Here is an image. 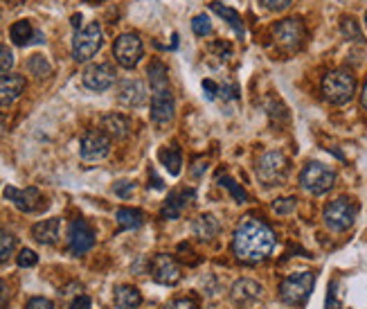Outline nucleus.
I'll use <instances>...</instances> for the list:
<instances>
[{"mask_svg": "<svg viewBox=\"0 0 367 309\" xmlns=\"http://www.w3.org/2000/svg\"><path fill=\"white\" fill-rule=\"evenodd\" d=\"M275 233L259 219L243 217L232 237V253L239 262L257 264L275 251Z\"/></svg>", "mask_w": 367, "mask_h": 309, "instance_id": "obj_1", "label": "nucleus"}, {"mask_svg": "<svg viewBox=\"0 0 367 309\" xmlns=\"http://www.w3.org/2000/svg\"><path fill=\"white\" fill-rule=\"evenodd\" d=\"M322 95L327 102L340 106V104H347L350 99L356 93V79L352 73L347 71H329L327 75L322 77Z\"/></svg>", "mask_w": 367, "mask_h": 309, "instance_id": "obj_2", "label": "nucleus"}, {"mask_svg": "<svg viewBox=\"0 0 367 309\" xmlns=\"http://www.w3.org/2000/svg\"><path fill=\"white\" fill-rule=\"evenodd\" d=\"M356 213H359V206H356L352 199L338 196L324 208V215H322L324 226H327L331 233H347L356 222Z\"/></svg>", "mask_w": 367, "mask_h": 309, "instance_id": "obj_3", "label": "nucleus"}, {"mask_svg": "<svg viewBox=\"0 0 367 309\" xmlns=\"http://www.w3.org/2000/svg\"><path fill=\"white\" fill-rule=\"evenodd\" d=\"M101 43H104V32H101L99 23H88L84 27H79L73 38L75 62H88V59H93L99 52Z\"/></svg>", "mask_w": 367, "mask_h": 309, "instance_id": "obj_4", "label": "nucleus"}, {"mask_svg": "<svg viewBox=\"0 0 367 309\" xmlns=\"http://www.w3.org/2000/svg\"><path fill=\"white\" fill-rule=\"evenodd\" d=\"M289 158L282 152H266L257 163V178L264 185H282L289 176Z\"/></svg>", "mask_w": 367, "mask_h": 309, "instance_id": "obj_5", "label": "nucleus"}, {"mask_svg": "<svg viewBox=\"0 0 367 309\" xmlns=\"http://www.w3.org/2000/svg\"><path fill=\"white\" fill-rule=\"evenodd\" d=\"M313 282H315V275L311 271H302V273H293L289 278H284L282 285H280L282 303H287V305H302L311 296Z\"/></svg>", "mask_w": 367, "mask_h": 309, "instance_id": "obj_6", "label": "nucleus"}, {"mask_svg": "<svg viewBox=\"0 0 367 309\" xmlns=\"http://www.w3.org/2000/svg\"><path fill=\"white\" fill-rule=\"evenodd\" d=\"M300 185L309 194H327L336 185V172L322 163H309L300 174Z\"/></svg>", "mask_w": 367, "mask_h": 309, "instance_id": "obj_7", "label": "nucleus"}, {"mask_svg": "<svg viewBox=\"0 0 367 309\" xmlns=\"http://www.w3.org/2000/svg\"><path fill=\"white\" fill-rule=\"evenodd\" d=\"M273 38L284 52H295V50L302 48L304 38H307V27H304L300 18H284V21L275 23Z\"/></svg>", "mask_w": 367, "mask_h": 309, "instance_id": "obj_8", "label": "nucleus"}, {"mask_svg": "<svg viewBox=\"0 0 367 309\" xmlns=\"http://www.w3.org/2000/svg\"><path fill=\"white\" fill-rule=\"evenodd\" d=\"M113 55L115 62L122 68H136L140 64V59L145 57V48H142V38L134 32L120 34L113 43Z\"/></svg>", "mask_w": 367, "mask_h": 309, "instance_id": "obj_9", "label": "nucleus"}, {"mask_svg": "<svg viewBox=\"0 0 367 309\" xmlns=\"http://www.w3.org/2000/svg\"><path fill=\"white\" fill-rule=\"evenodd\" d=\"M110 152V138L99 131V129H90V131L84 134L81 138V145H79V154L84 161H101V158H106Z\"/></svg>", "mask_w": 367, "mask_h": 309, "instance_id": "obj_10", "label": "nucleus"}, {"mask_svg": "<svg viewBox=\"0 0 367 309\" xmlns=\"http://www.w3.org/2000/svg\"><path fill=\"white\" fill-rule=\"evenodd\" d=\"M5 199H9L20 213H41L43 208L48 206L45 203V196L41 194L36 187H25V190H18V187H5Z\"/></svg>", "mask_w": 367, "mask_h": 309, "instance_id": "obj_11", "label": "nucleus"}, {"mask_svg": "<svg viewBox=\"0 0 367 309\" xmlns=\"http://www.w3.org/2000/svg\"><path fill=\"white\" fill-rule=\"evenodd\" d=\"M95 246V231L86 219H75L68 228V248L73 255H84Z\"/></svg>", "mask_w": 367, "mask_h": 309, "instance_id": "obj_12", "label": "nucleus"}, {"mask_svg": "<svg viewBox=\"0 0 367 309\" xmlns=\"http://www.w3.org/2000/svg\"><path fill=\"white\" fill-rule=\"evenodd\" d=\"M81 79H84L86 88H90V91H95V93H101V91H108V88L115 84L117 73L110 64L101 62V64L88 66L84 75H81Z\"/></svg>", "mask_w": 367, "mask_h": 309, "instance_id": "obj_13", "label": "nucleus"}, {"mask_svg": "<svg viewBox=\"0 0 367 309\" xmlns=\"http://www.w3.org/2000/svg\"><path fill=\"white\" fill-rule=\"evenodd\" d=\"M151 278H154L158 285H167L169 287V285L180 282L182 268L171 255L160 253V255L154 257V260H151Z\"/></svg>", "mask_w": 367, "mask_h": 309, "instance_id": "obj_14", "label": "nucleus"}, {"mask_svg": "<svg viewBox=\"0 0 367 309\" xmlns=\"http://www.w3.org/2000/svg\"><path fill=\"white\" fill-rule=\"evenodd\" d=\"M174 113H176V102H174L171 88L154 91V97H151V120H154L158 127H165L174 120Z\"/></svg>", "mask_w": 367, "mask_h": 309, "instance_id": "obj_15", "label": "nucleus"}, {"mask_svg": "<svg viewBox=\"0 0 367 309\" xmlns=\"http://www.w3.org/2000/svg\"><path fill=\"white\" fill-rule=\"evenodd\" d=\"M117 99L122 106H129V108L142 106L147 102V88L142 82H138V79H127V82H122L117 88Z\"/></svg>", "mask_w": 367, "mask_h": 309, "instance_id": "obj_16", "label": "nucleus"}, {"mask_svg": "<svg viewBox=\"0 0 367 309\" xmlns=\"http://www.w3.org/2000/svg\"><path fill=\"white\" fill-rule=\"evenodd\" d=\"M261 285L259 282H254L250 280V278H241V280H237L232 285V301L237 303V305H252V303H257L259 298H261Z\"/></svg>", "mask_w": 367, "mask_h": 309, "instance_id": "obj_17", "label": "nucleus"}, {"mask_svg": "<svg viewBox=\"0 0 367 309\" xmlns=\"http://www.w3.org/2000/svg\"><path fill=\"white\" fill-rule=\"evenodd\" d=\"M25 77L23 75H3L0 77V106H9L23 95Z\"/></svg>", "mask_w": 367, "mask_h": 309, "instance_id": "obj_18", "label": "nucleus"}, {"mask_svg": "<svg viewBox=\"0 0 367 309\" xmlns=\"http://www.w3.org/2000/svg\"><path fill=\"white\" fill-rule=\"evenodd\" d=\"M194 196H196L194 190H178L174 194H169L165 206H162V210H160L162 219H178L182 215V210L189 206V201H194Z\"/></svg>", "mask_w": 367, "mask_h": 309, "instance_id": "obj_19", "label": "nucleus"}, {"mask_svg": "<svg viewBox=\"0 0 367 309\" xmlns=\"http://www.w3.org/2000/svg\"><path fill=\"white\" fill-rule=\"evenodd\" d=\"M131 129H134V124H131V120L127 115L122 113H108L101 117V131H104L108 138H127L131 134Z\"/></svg>", "mask_w": 367, "mask_h": 309, "instance_id": "obj_20", "label": "nucleus"}, {"mask_svg": "<svg viewBox=\"0 0 367 309\" xmlns=\"http://www.w3.org/2000/svg\"><path fill=\"white\" fill-rule=\"evenodd\" d=\"M59 228H61V222L55 217V219H45V222H38L34 224L32 228V237L36 239L38 244H57V239H59Z\"/></svg>", "mask_w": 367, "mask_h": 309, "instance_id": "obj_21", "label": "nucleus"}, {"mask_svg": "<svg viewBox=\"0 0 367 309\" xmlns=\"http://www.w3.org/2000/svg\"><path fill=\"white\" fill-rule=\"evenodd\" d=\"M192 231H194V235L201 239V242H212V239L219 235L221 226H219L217 217H214V215H201L196 222H194Z\"/></svg>", "mask_w": 367, "mask_h": 309, "instance_id": "obj_22", "label": "nucleus"}, {"mask_svg": "<svg viewBox=\"0 0 367 309\" xmlns=\"http://www.w3.org/2000/svg\"><path fill=\"white\" fill-rule=\"evenodd\" d=\"M34 36H38V34H36L34 25L29 23V21H16L12 27H9V38H12L14 45L25 48V45L32 43Z\"/></svg>", "mask_w": 367, "mask_h": 309, "instance_id": "obj_23", "label": "nucleus"}, {"mask_svg": "<svg viewBox=\"0 0 367 309\" xmlns=\"http://www.w3.org/2000/svg\"><path fill=\"white\" fill-rule=\"evenodd\" d=\"M140 303H142V296L136 287L122 285L115 289V307L117 309H138Z\"/></svg>", "mask_w": 367, "mask_h": 309, "instance_id": "obj_24", "label": "nucleus"}, {"mask_svg": "<svg viewBox=\"0 0 367 309\" xmlns=\"http://www.w3.org/2000/svg\"><path fill=\"white\" fill-rule=\"evenodd\" d=\"M158 158H160V163L167 167V172L171 176H178L180 174V167H182V154H180V149L176 145H171V147H162L160 152H158Z\"/></svg>", "mask_w": 367, "mask_h": 309, "instance_id": "obj_25", "label": "nucleus"}, {"mask_svg": "<svg viewBox=\"0 0 367 309\" xmlns=\"http://www.w3.org/2000/svg\"><path fill=\"white\" fill-rule=\"evenodd\" d=\"M115 217L122 231H136V228H140L142 222H145V215L136 210V208H120Z\"/></svg>", "mask_w": 367, "mask_h": 309, "instance_id": "obj_26", "label": "nucleus"}, {"mask_svg": "<svg viewBox=\"0 0 367 309\" xmlns=\"http://www.w3.org/2000/svg\"><path fill=\"white\" fill-rule=\"evenodd\" d=\"M149 82H151V91H160V88H169V77H167V68L162 62H154L149 66Z\"/></svg>", "mask_w": 367, "mask_h": 309, "instance_id": "obj_27", "label": "nucleus"}, {"mask_svg": "<svg viewBox=\"0 0 367 309\" xmlns=\"http://www.w3.org/2000/svg\"><path fill=\"white\" fill-rule=\"evenodd\" d=\"M212 9L217 12L219 16H223L226 21L234 27V32H237L239 36H243V25H241V18H239V14L234 12V9H230V7H223L221 3H214L212 5Z\"/></svg>", "mask_w": 367, "mask_h": 309, "instance_id": "obj_28", "label": "nucleus"}, {"mask_svg": "<svg viewBox=\"0 0 367 309\" xmlns=\"http://www.w3.org/2000/svg\"><path fill=\"white\" fill-rule=\"evenodd\" d=\"M14 248H16V237L7 231H0V264L14 255Z\"/></svg>", "mask_w": 367, "mask_h": 309, "instance_id": "obj_29", "label": "nucleus"}, {"mask_svg": "<svg viewBox=\"0 0 367 309\" xmlns=\"http://www.w3.org/2000/svg\"><path fill=\"white\" fill-rule=\"evenodd\" d=\"M27 71L32 73L34 77H48L50 75V64H48V59L45 57H41V55H34V57H29V62H27Z\"/></svg>", "mask_w": 367, "mask_h": 309, "instance_id": "obj_30", "label": "nucleus"}, {"mask_svg": "<svg viewBox=\"0 0 367 309\" xmlns=\"http://www.w3.org/2000/svg\"><path fill=\"white\" fill-rule=\"evenodd\" d=\"M340 32H343L345 38H350V41H361V38H363V32H361L359 23H356L354 18H350V16H345L340 21Z\"/></svg>", "mask_w": 367, "mask_h": 309, "instance_id": "obj_31", "label": "nucleus"}, {"mask_svg": "<svg viewBox=\"0 0 367 309\" xmlns=\"http://www.w3.org/2000/svg\"><path fill=\"white\" fill-rule=\"evenodd\" d=\"M192 32L196 36H208L212 32V23L208 14H199L192 18Z\"/></svg>", "mask_w": 367, "mask_h": 309, "instance_id": "obj_32", "label": "nucleus"}, {"mask_svg": "<svg viewBox=\"0 0 367 309\" xmlns=\"http://www.w3.org/2000/svg\"><path fill=\"white\" fill-rule=\"evenodd\" d=\"M221 185L226 187V190L232 194V199H234V201H237V203H243V201H246V199H248L246 190H243V187H239L237 183H234L230 176H221Z\"/></svg>", "mask_w": 367, "mask_h": 309, "instance_id": "obj_33", "label": "nucleus"}, {"mask_svg": "<svg viewBox=\"0 0 367 309\" xmlns=\"http://www.w3.org/2000/svg\"><path fill=\"white\" fill-rule=\"evenodd\" d=\"M295 206H298V199H295V196H284V199H278V201L273 203V210L278 215H291L295 210Z\"/></svg>", "mask_w": 367, "mask_h": 309, "instance_id": "obj_34", "label": "nucleus"}, {"mask_svg": "<svg viewBox=\"0 0 367 309\" xmlns=\"http://www.w3.org/2000/svg\"><path fill=\"white\" fill-rule=\"evenodd\" d=\"M12 66H14V55H12V50L0 43V75H5V73L12 71Z\"/></svg>", "mask_w": 367, "mask_h": 309, "instance_id": "obj_35", "label": "nucleus"}, {"mask_svg": "<svg viewBox=\"0 0 367 309\" xmlns=\"http://www.w3.org/2000/svg\"><path fill=\"white\" fill-rule=\"evenodd\" d=\"M16 262H18V266H23V268L36 266V262H38V255H36L34 251H29V248H23V251L18 253Z\"/></svg>", "mask_w": 367, "mask_h": 309, "instance_id": "obj_36", "label": "nucleus"}, {"mask_svg": "<svg viewBox=\"0 0 367 309\" xmlns=\"http://www.w3.org/2000/svg\"><path fill=\"white\" fill-rule=\"evenodd\" d=\"M134 190H136V185L131 183V181H117V183L113 185V192H115L117 196H122V199H129L131 194H134Z\"/></svg>", "mask_w": 367, "mask_h": 309, "instance_id": "obj_37", "label": "nucleus"}, {"mask_svg": "<svg viewBox=\"0 0 367 309\" xmlns=\"http://www.w3.org/2000/svg\"><path fill=\"white\" fill-rule=\"evenodd\" d=\"M165 309H199V305L194 298H176V301H171Z\"/></svg>", "mask_w": 367, "mask_h": 309, "instance_id": "obj_38", "label": "nucleus"}, {"mask_svg": "<svg viewBox=\"0 0 367 309\" xmlns=\"http://www.w3.org/2000/svg\"><path fill=\"white\" fill-rule=\"evenodd\" d=\"M25 309H55V305H52V301H48V298L36 296V298H29Z\"/></svg>", "mask_w": 367, "mask_h": 309, "instance_id": "obj_39", "label": "nucleus"}, {"mask_svg": "<svg viewBox=\"0 0 367 309\" xmlns=\"http://www.w3.org/2000/svg\"><path fill=\"white\" fill-rule=\"evenodd\" d=\"M259 3L266 9H271V12H282V9H287L293 0H259Z\"/></svg>", "mask_w": 367, "mask_h": 309, "instance_id": "obj_40", "label": "nucleus"}, {"mask_svg": "<svg viewBox=\"0 0 367 309\" xmlns=\"http://www.w3.org/2000/svg\"><path fill=\"white\" fill-rule=\"evenodd\" d=\"M324 309H338V298H336V282L329 285L327 292V303H324Z\"/></svg>", "mask_w": 367, "mask_h": 309, "instance_id": "obj_41", "label": "nucleus"}, {"mask_svg": "<svg viewBox=\"0 0 367 309\" xmlns=\"http://www.w3.org/2000/svg\"><path fill=\"white\" fill-rule=\"evenodd\" d=\"M9 305V287L5 280H0V309H7Z\"/></svg>", "mask_w": 367, "mask_h": 309, "instance_id": "obj_42", "label": "nucleus"}, {"mask_svg": "<svg viewBox=\"0 0 367 309\" xmlns=\"http://www.w3.org/2000/svg\"><path fill=\"white\" fill-rule=\"evenodd\" d=\"M68 309H90V298L88 296H77Z\"/></svg>", "mask_w": 367, "mask_h": 309, "instance_id": "obj_43", "label": "nucleus"}, {"mask_svg": "<svg viewBox=\"0 0 367 309\" xmlns=\"http://www.w3.org/2000/svg\"><path fill=\"white\" fill-rule=\"evenodd\" d=\"M203 88H206V91H208V97H217V93H219V88H217V84H214V82H208V79H206V82H203Z\"/></svg>", "mask_w": 367, "mask_h": 309, "instance_id": "obj_44", "label": "nucleus"}, {"mask_svg": "<svg viewBox=\"0 0 367 309\" xmlns=\"http://www.w3.org/2000/svg\"><path fill=\"white\" fill-rule=\"evenodd\" d=\"M206 167H208V163H206V161H199L196 165H194V169H192V176H194V178H199L203 172H206Z\"/></svg>", "mask_w": 367, "mask_h": 309, "instance_id": "obj_45", "label": "nucleus"}, {"mask_svg": "<svg viewBox=\"0 0 367 309\" xmlns=\"http://www.w3.org/2000/svg\"><path fill=\"white\" fill-rule=\"evenodd\" d=\"M149 187H154V190H162V181H160L158 176L151 174V183H149Z\"/></svg>", "mask_w": 367, "mask_h": 309, "instance_id": "obj_46", "label": "nucleus"}, {"mask_svg": "<svg viewBox=\"0 0 367 309\" xmlns=\"http://www.w3.org/2000/svg\"><path fill=\"white\" fill-rule=\"evenodd\" d=\"M361 104H363V108L367 111V82H365V86H363V93H361Z\"/></svg>", "mask_w": 367, "mask_h": 309, "instance_id": "obj_47", "label": "nucleus"}, {"mask_svg": "<svg viewBox=\"0 0 367 309\" xmlns=\"http://www.w3.org/2000/svg\"><path fill=\"white\" fill-rule=\"evenodd\" d=\"M7 131V120H5V115L0 113V136H3Z\"/></svg>", "mask_w": 367, "mask_h": 309, "instance_id": "obj_48", "label": "nucleus"}, {"mask_svg": "<svg viewBox=\"0 0 367 309\" xmlns=\"http://www.w3.org/2000/svg\"><path fill=\"white\" fill-rule=\"evenodd\" d=\"M365 25H367V12H365Z\"/></svg>", "mask_w": 367, "mask_h": 309, "instance_id": "obj_49", "label": "nucleus"}]
</instances>
